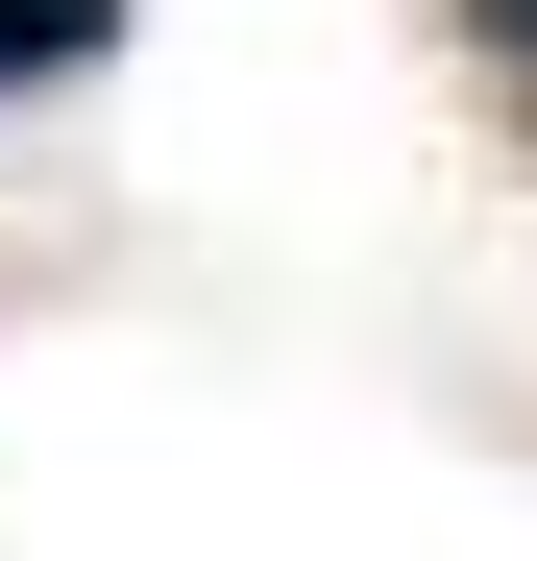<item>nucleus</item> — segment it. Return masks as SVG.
Returning <instances> with one entry per match:
<instances>
[{"instance_id": "2", "label": "nucleus", "mask_w": 537, "mask_h": 561, "mask_svg": "<svg viewBox=\"0 0 537 561\" xmlns=\"http://www.w3.org/2000/svg\"><path fill=\"white\" fill-rule=\"evenodd\" d=\"M465 49H537V0H465Z\"/></svg>"}, {"instance_id": "1", "label": "nucleus", "mask_w": 537, "mask_h": 561, "mask_svg": "<svg viewBox=\"0 0 537 561\" xmlns=\"http://www.w3.org/2000/svg\"><path fill=\"white\" fill-rule=\"evenodd\" d=\"M123 49V0H0V99H25V73H99Z\"/></svg>"}]
</instances>
